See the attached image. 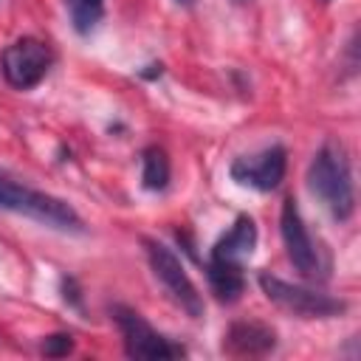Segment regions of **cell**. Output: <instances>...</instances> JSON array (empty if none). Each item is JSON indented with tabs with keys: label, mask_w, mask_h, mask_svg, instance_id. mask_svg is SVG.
I'll return each instance as SVG.
<instances>
[{
	"label": "cell",
	"mask_w": 361,
	"mask_h": 361,
	"mask_svg": "<svg viewBox=\"0 0 361 361\" xmlns=\"http://www.w3.org/2000/svg\"><path fill=\"white\" fill-rule=\"evenodd\" d=\"M322 3H330V0H322Z\"/></svg>",
	"instance_id": "ac0fdd59"
},
{
	"label": "cell",
	"mask_w": 361,
	"mask_h": 361,
	"mask_svg": "<svg viewBox=\"0 0 361 361\" xmlns=\"http://www.w3.org/2000/svg\"><path fill=\"white\" fill-rule=\"evenodd\" d=\"M141 245H144V254H147V262L152 268V276L161 282V288L166 290V296L189 316V319H203V296L197 290V285L192 282V276L186 274L180 257L164 245L161 240L155 237H141Z\"/></svg>",
	"instance_id": "3957f363"
},
{
	"label": "cell",
	"mask_w": 361,
	"mask_h": 361,
	"mask_svg": "<svg viewBox=\"0 0 361 361\" xmlns=\"http://www.w3.org/2000/svg\"><path fill=\"white\" fill-rule=\"evenodd\" d=\"M39 353L45 358H65V355L73 353V336L71 333H51V336L42 338Z\"/></svg>",
	"instance_id": "5bb4252c"
},
{
	"label": "cell",
	"mask_w": 361,
	"mask_h": 361,
	"mask_svg": "<svg viewBox=\"0 0 361 361\" xmlns=\"http://www.w3.org/2000/svg\"><path fill=\"white\" fill-rule=\"evenodd\" d=\"M279 231H282V243H285V254L290 259V265L299 271V276L305 279H319L324 271L316 240L310 237L305 217L299 212V203L293 197H285L282 212H279Z\"/></svg>",
	"instance_id": "52a82bcc"
},
{
	"label": "cell",
	"mask_w": 361,
	"mask_h": 361,
	"mask_svg": "<svg viewBox=\"0 0 361 361\" xmlns=\"http://www.w3.org/2000/svg\"><path fill=\"white\" fill-rule=\"evenodd\" d=\"M234 3H237V6H248L251 0H234Z\"/></svg>",
	"instance_id": "e0dca14e"
},
{
	"label": "cell",
	"mask_w": 361,
	"mask_h": 361,
	"mask_svg": "<svg viewBox=\"0 0 361 361\" xmlns=\"http://www.w3.org/2000/svg\"><path fill=\"white\" fill-rule=\"evenodd\" d=\"M206 279H209V290L223 305H234L245 293L243 265L220 262V259H206Z\"/></svg>",
	"instance_id": "8fae6325"
},
{
	"label": "cell",
	"mask_w": 361,
	"mask_h": 361,
	"mask_svg": "<svg viewBox=\"0 0 361 361\" xmlns=\"http://www.w3.org/2000/svg\"><path fill=\"white\" fill-rule=\"evenodd\" d=\"M59 290H62V299L68 302V307H73V310H85V305H82V288H79V282L73 279V276H62L59 279Z\"/></svg>",
	"instance_id": "9a60e30c"
},
{
	"label": "cell",
	"mask_w": 361,
	"mask_h": 361,
	"mask_svg": "<svg viewBox=\"0 0 361 361\" xmlns=\"http://www.w3.org/2000/svg\"><path fill=\"white\" fill-rule=\"evenodd\" d=\"M257 285L259 290L265 293V299L290 313V316H299V319H336L347 310V302L338 299V296H330V293H322L316 288H305V285H293V282H285L268 271H262L257 276Z\"/></svg>",
	"instance_id": "277c9868"
},
{
	"label": "cell",
	"mask_w": 361,
	"mask_h": 361,
	"mask_svg": "<svg viewBox=\"0 0 361 361\" xmlns=\"http://www.w3.org/2000/svg\"><path fill=\"white\" fill-rule=\"evenodd\" d=\"M307 189L330 212L333 220L344 223L355 212V183L347 149L336 141H324L307 164Z\"/></svg>",
	"instance_id": "6da1fadb"
},
{
	"label": "cell",
	"mask_w": 361,
	"mask_h": 361,
	"mask_svg": "<svg viewBox=\"0 0 361 361\" xmlns=\"http://www.w3.org/2000/svg\"><path fill=\"white\" fill-rule=\"evenodd\" d=\"M110 319L116 322L118 333H121V344L124 353L130 358H141V361H169V358H180L186 355V350L180 344H175L172 338L161 336L138 310L127 307V305H110Z\"/></svg>",
	"instance_id": "5b68a950"
},
{
	"label": "cell",
	"mask_w": 361,
	"mask_h": 361,
	"mask_svg": "<svg viewBox=\"0 0 361 361\" xmlns=\"http://www.w3.org/2000/svg\"><path fill=\"white\" fill-rule=\"evenodd\" d=\"M288 172V149L282 144H271L251 155H237L228 164V178L237 186L257 189V192H274L285 180Z\"/></svg>",
	"instance_id": "ba28073f"
},
{
	"label": "cell",
	"mask_w": 361,
	"mask_h": 361,
	"mask_svg": "<svg viewBox=\"0 0 361 361\" xmlns=\"http://www.w3.org/2000/svg\"><path fill=\"white\" fill-rule=\"evenodd\" d=\"M71 28L79 37H87L99 28V23L104 20V0H62Z\"/></svg>",
	"instance_id": "4fadbf2b"
},
{
	"label": "cell",
	"mask_w": 361,
	"mask_h": 361,
	"mask_svg": "<svg viewBox=\"0 0 361 361\" xmlns=\"http://www.w3.org/2000/svg\"><path fill=\"white\" fill-rule=\"evenodd\" d=\"M172 178V164L164 147L149 144L141 149V186L147 192H164Z\"/></svg>",
	"instance_id": "7c38bea8"
},
{
	"label": "cell",
	"mask_w": 361,
	"mask_h": 361,
	"mask_svg": "<svg viewBox=\"0 0 361 361\" xmlns=\"http://www.w3.org/2000/svg\"><path fill=\"white\" fill-rule=\"evenodd\" d=\"M257 223L251 214H237L234 223L228 226L226 234L217 237V243L212 245L209 251V259H220V262H234V265H243L254 248H257Z\"/></svg>",
	"instance_id": "30bf717a"
},
{
	"label": "cell",
	"mask_w": 361,
	"mask_h": 361,
	"mask_svg": "<svg viewBox=\"0 0 361 361\" xmlns=\"http://www.w3.org/2000/svg\"><path fill=\"white\" fill-rule=\"evenodd\" d=\"M0 209L23 214V217L37 220V223H42L48 228H56V231H68V234H82L85 231V223H82L79 212L68 200H62L56 195H48V192H39V189L11 178L3 169H0Z\"/></svg>",
	"instance_id": "7a4b0ae2"
},
{
	"label": "cell",
	"mask_w": 361,
	"mask_h": 361,
	"mask_svg": "<svg viewBox=\"0 0 361 361\" xmlns=\"http://www.w3.org/2000/svg\"><path fill=\"white\" fill-rule=\"evenodd\" d=\"M54 65V51L45 39L37 37H20L8 42L0 54V73L6 85L14 90H31L37 87Z\"/></svg>",
	"instance_id": "8992f818"
},
{
	"label": "cell",
	"mask_w": 361,
	"mask_h": 361,
	"mask_svg": "<svg viewBox=\"0 0 361 361\" xmlns=\"http://www.w3.org/2000/svg\"><path fill=\"white\" fill-rule=\"evenodd\" d=\"M175 3H178V6H192L195 0H175Z\"/></svg>",
	"instance_id": "2e32d148"
},
{
	"label": "cell",
	"mask_w": 361,
	"mask_h": 361,
	"mask_svg": "<svg viewBox=\"0 0 361 361\" xmlns=\"http://www.w3.org/2000/svg\"><path fill=\"white\" fill-rule=\"evenodd\" d=\"M276 350V330L262 322H231L223 333V353L234 358H259Z\"/></svg>",
	"instance_id": "9c48e42d"
}]
</instances>
